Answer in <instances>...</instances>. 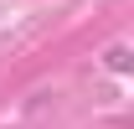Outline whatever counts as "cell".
I'll list each match as a JSON object with an SVG mask.
<instances>
[{
	"instance_id": "1",
	"label": "cell",
	"mask_w": 134,
	"mask_h": 129,
	"mask_svg": "<svg viewBox=\"0 0 134 129\" xmlns=\"http://www.w3.org/2000/svg\"><path fill=\"white\" fill-rule=\"evenodd\" d=\"M108 67H114V72H124V67H129V52L114 47V52H108Z\"/></svg>"
}]
</instances>
